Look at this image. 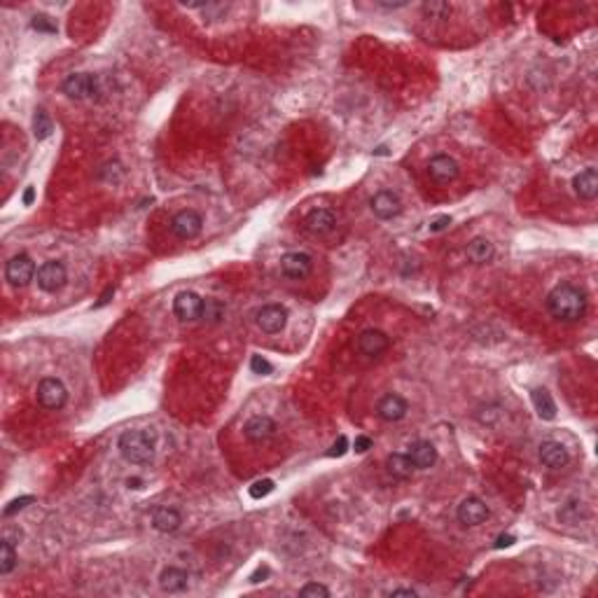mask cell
Instances as JSON below:
<instances>
[{
	"label": "cell",
	"instance_id": "6da1fadb",
	"mask_svg": "<svg viewBox=\"0 0 598 598\" xmlns=\"http://www.w3.org/2000/svg\"><path fill=\"white\" fill-rule=\"evenodd\" d=\"M587 292L572 283H559L547 297V309L561 323H577L587 314Z\"/></svg>",
	"mask_w": 598,
	"mask_h": 598
},
{
	"label": "cell",
	"instance_id": "7a4b0ae2",
	"mask_svg": "<svg viewBox=\"0 0 598 598\" xmlns=\"http://www.w3.org/2000/svg\"><path fill=\"white\" fill-rule=\"evenodd\" d=\"M117 449L131 465H145L154 458V435L150 430H127L119 437Z\"/></svg>",
	"mask_w": 598,
	"mask_h": 598
},
{
	"label": "cell",
	"instance_id": "3957f363",
	"mask_svg": "<svg viewBox=\"0 0 598 598\" xmlns=\"http://www.w3.org/2000/svg\"><path fill=\"white\" fill-rule=\"evenodd\" d=\"M68 400V390H65L61 379H54V376H47L38 383V402L40 407L49 409V412H56L61 409Z\"/></svg>",
	"mask_w": 598,
	"mask_h": 598
},
{
	"label": "cell",
	"instance_id": "277c9868",
	"mask_svg": "<svg viewBox=\"0 0 598 598\" xmlns=\"http://www.w3.org/2000/svg\"><path fill=\"white\" fill-rule=\"evenodd\" d=\"M201 227H203V218L192 208L176 213L173 220H171V232H173V236H178L180 241L196 239V236L201 234Z\"/></svg>",
	"mask_w": 598,
	"mask_h": 598
},
{
	"label": "cell",
	"instance_id": "5b68a950",
	"mask_svg": "<svg viewBox=\"0 0 598 598\" xmlns=\"http://www.w3.org/2000/svg\"><path fill=\"white\" fill-rule=\"evenodd\" d=\"M63 94L68 98H75V101H82V98H94L98 94V80L89 73H73L63 80Z\"/></svg>",
	"mask_w": 598,
	"mask_h": 598
},
{
	"label": "cell",
	"instance_id": "8992f818",
	"mask_svg": "<svg viewBox=\"0 0 598 598\" xmlns=\"http://www.w3.org/2000/svg\"><path fill=\"white\" fill-rule=\"evenodd\" d=\"M38 288L43 290V292H59L65 281H68V274H65V267L61 265V262H56V260H49L45 262L43 267L38 269Z\"/></svg>",
	"mask_w": 598,
	"mask_h": 598
},
{
	"label": "cell",
	"instance_id": "52a82bcc",
	"mask_svg": "<svg viewBox=\"0 0 598 598\" xmlns=\"http://www.w3.org/2000/svg\"><path fill=\"white\" fill-rule=\"evenodd\" d=\"M36 274H38L36 265H33V260L28 255H16L5 267V278L14 288H26L33 278H36Z\"/></svg>",
	"mask_w": 598,
	"mask_h": 598
},
{
	"label": "cell",
	"instance_id": "ba28073f",
	"mask_svg": "<svg viewBox=\"0 0 598 598\" xmlns=\"http://www.w3.org/2000/svg\"><path fill=\"white\" fill-rule=\"evenodd\" d=\"M255 321H257V327L262 332L278 334L285 325H288V309L281 306V304H267V306H262L257 311Z\"/></svg>",
	"mask_w": 598,
	"mask_h": 598
},
{
	"label": "cell",
	"instance_id": "9c48e42d",
	"mask_svg": "<svg viewBox=\"0 0 598 598\" xmlns=\"http://www.w3.org/2000/svg\"><path fill=\"white\" fill-rule=\"evenodd\" d=\"M461 173V169H458V161L454 157H449V154H437V157H432L428 161V176L432 183L437 185H449L454 183Z\"/></svg>",
	"mask_w": 598,
	"mask_h": 598
},
{
	"label": "cell",
	"instance_id": "30bf717a",
	"mask_svg": "<svg viewBox=\"0 0 598 598\" xmlns=\"http://www.w3.org/2000/svg\"><path fill=\"white\" fill-rule=\"evenodd\" d=\"M314 269V260L306 252H285L281 257V274L290 281H301Z\"/></svg>",
	"mask_w": 598,
	"mask_h": 598
},
{
	"label": "cell",
	"instance_id": "8fae6325",
	"mask_svg": "<svg viewBox=\"0 0 598 598\" xmlns=\"http://www.w3.org/2000/svg\"><path fill=\"white\" fill-rule=\"evenodd\" d=\"M201 311H203V299L192 290L180 292L173 299V314L183 323H192L196 318H201Z\"/></svg>",
	"mask_w": 598,
	"mask_h": 598
},
{
	"label": "cell",
	"instance_id": "7c38bea8",
	"mask_svg": "<svg viewBox=\"0 0 598 598\" xmlns=\"http://www.w3.org/2000/svg\"><path fill=\"white\" fill-rule=\"evenodd\" d=\"M370 206H372V213L379 220H393L402 213V201H400V196L395 192H388V190L376 192L370 199Z\"/></svg>",
	"mask_w": 598,
	"mask_h": 598
},
{
	"label": "cell",
	"instance_id": "4fadbf2b",
	"mask_svg": "<svg viewBox=\"0 0 598 598\" xmlns=\"http://www.w3.org/2000/svg\"><path fill=\"white\" fill-rule=\"evenodd\" d=\"M488 507L481 498H465V501L458 505L456 517L463 526H479L488 519Z\"/></svg>",
	"mask_w": 598,
	"mask_h": 598
},
{
	"label": "cell",
	"instance_id": "5bb4252c",
	"mask_svg": "<svg viewBox=\"0 0 598 598\" xmlns=\"http://www.w3.org/2000/svg\"><path fill=\"white\" fill-rule=\"evenodd\" d=\"M243 435L252 444H262V442L272 439L276 435V421L272 416H252L243 425Z\"/></svg>",
	"mask_w": 598,
	"mask_h": 598
},
{
	"label": "cell",
	"instance_id": "9a60e30c",
	"mask_svg": "<svg viewBox=\"0 0 598 598\" xmlns=\"http://www.w3.org/2000/svg\"><path fill=\"white\" fill-rule=\"evenodd\" d=\"M390 341L381 330H365L358 337V351L367 358H379L388 351Z\"/></svg>",
	"mask_w": 598,
	"mask_h": 598
},
{
	"label": "cell",
	"instance_id": "2e32d148",
	"mask_svg": "<svg viewBox=\"0 0 598 598\" xmlns=\"http://www.w3.org/2000/svg\"><path fill=\"white\" fill-rule=\"evenodd\" d=\"M407 412H409L407 400L395 395V393H390V395L381 397L379 405H376V414H379V419L388 421V423H395L400 419H405Z\"/></svg>",
	"mask_w": 598,
	"mask_h": 598
},
{
	"label": "cell",
	"instance_id": "e0dca14e",
	"mask_svg": "<svg viewBox=\"0 0 598 598\" xmlns=\"http://www.w3.org/2000/svg\"><path fill=\"white\" fill-rule=\"evenodd\" d=\"M407 456H409V461H412V465H414L416 470H428V468H432V465L437 463V449L428 439L414 442V444L409 447Z\"/></svg>",
	"mask_w": 598,
	"mask_h": 598
},
{
	"label": "cell",
	"instance_id": "ac0fdd59",
	"mask_svg": "<svg viewBox=\"0 0 598 598\" xmlns=\"http://www.w3.org/2000/svg\"><path fill=\"white\" fill-rule=\"evenodd\" d=\"M540 461H543V465H547L550 470H561L570 463V454L561 442L550 439L540 447Z\"/></svg>",
	"mask_w": 598,
	"mask_h": 598
},
{
	"label": "cell",
	"instance_id": "d6986e66",
	"mask_svg": "<svg viewBox=\"0 0 598 598\" xmlns=\"http://www.w3.org/2000/svg\"><path fill=\"white\" fill-rule=\"evenodd\" d=\"M304 227L316 236L330 234L332 229L337 227V215H334L330 208H316L304 218Z\"/></svg>",
	"mask_w": 598,
	"mask_h": 598
},
{
	"label": "cell",
	"instance_id": "ffe728a7",
	"mask_svg": "<svg viewBox=\"0 0 598 598\" xmlns=\"http://www.w3.org/2000/svg\"><path fill=\"white\" fill-rule=\"evenodd\" d=\"M572 190L582 201H594L598 196V171L584 169L572 178Z\"/></svg>",
	"mask_w": 598,
	"mask_h": 598
},
{
	"label": "cell",
	"instance_id": "44dd1931",
	"mask_svg": "<svg viewBox=\"0 0 598 598\" xmlns=\"http://www.w3.org/2000/svg\"><path fill=\"white\" fill-rule=\"evenodd\" d=\"M187 584H190V575H187V570L176 568V566H169V568L161 570V575H159V587H161V592H166V594H180V592H185Z\"/></svg>",
	"mask_w": 598,
	"mask_h": 598
},
{
	"label": "cell",
	"instance_id": "7402d4cb",
	"mask_svg": "<svg viewBox=\"0 0 598 598\" xmlns=\"http://www.w3.org/2000/svg\"><path fill=\"white\" fill-rule=\"evenodd\" d=\"M180 523H183V517H180V512L176 507H157L152 514V526L159 530V533H173V530L180 528Z\"/></svg>",
	"mask_w": 598,
	"mask_h": 598
},
{
	"label": "cell",
	"instance_id": "603a6c76",
	"mask_svg": "<svg viewBox=\"0 0 598 598\" xmlns=\"http://www.w3.org/2000/svg\"><path fill=\"white\" fill-rule=\"evenodd\" d=\"M493 243L488 239H472L468 243V248H465V255L472 262V265H486V262L493 260Z\"/></svg>",
	"mask_w": 598,
	"mask_h": 598
},
{
	"label": "cell",
	"instance_id": "cb8c5ba5",
	"mask_svg": "<svg viewBox=\"0 0 598 598\" xmlns=\"http://www.w3.org/2000/svg\"><path fill=\"white\" fill-rule=\"evenodd\" d=\"M530 400H533V407H535L540 419H545V421L556 419V405H554L552 395L545 388H535L533 393H530Z\"/></svg>",
	"mask_w": 598,
	"mask_h": 598
},
{
	"label": "cell",
	"instance_id": "d4e9b609",
	"mask_svg": "<svg viewBox=\"0 0 598 598\" xmlns=\"http://www.w3.org/2000/svg\"><path fill=\"white\" fill-rule=\"evenodd\" d=\"M386 468L395 479H409L414 472V465L409 461L407 454H390L386 461Z\"/></svg>",
	"mask_w": 598,
	"mask_h": 598
},
{
	"label": "cell",
	"instance_id": "484cf974",
	"mask_svg": "<svg viewBox=\"0 0 598 598\" xmlns=\"http://www.w3.org/2000/svg\"><path fill=\"white\" fill-rule=\"evenodd\" d=\"M16 566V552H14V543H10L7 538H3L0 543V572L3 575H10Z\"/></svg>",
	"mask_w": 598,
	"mask_h": 598
},
{
	"label": "cell",
	"instance_id": "4316f807",
	"mask_svg": "<svg viewBox=\"0 0 598 598\" xmlns=\"http://www.w3.org/2000/svg\"><path fill=\"white\" fill-rule=\"evenodd\" d=\"M201 318L208 323H220L225 318V304L218 299H203V311H201Z\"/></svg>",
	"mask_w": 598,
	"mask_h": 598
},
{
	"label": "cell",
	"instance_id": "83f0119b",
	"mask_svg": "<svg viewBox=\"0 0 598 598\" xmlns=\"http://www.w3.org/2000/svg\"><path fill=\"white\" fill-rule=\"evenodd\" d=\"M33 134H36L38 141H45V138L52 134V119L45 110H38L36 117H33Z\"/></svg>",
	"mask_w": 598,
	"mask_h": 598
},
{
	"label": "cell",
	"instance_id": "f1b7e54d",
	"mask_svg": "<svg viewBox=\"0 0 598 598\" xmlns=\"http://www.w3.org/2000/svg\"><path fill=\"white\" fill-rule=\"evenodd\" d=\"M423 12L428 14L430 19H449V14H452V5L442 3V0H432V3L423 5Z\"/></svg>",
	"mask_w": 598,
	"mask_h": 598
},
{
	"label": "cell",
	"instance_id": "f546056e",
	"mask_svg": "<svg viewBox=\"0 0 598 598\" xmlns=\"http://www.w3.org/2000/svg\"><path fill=\"white\" fill-rule=\"evenodd\" d=\"M299 596H304V598H327L330 596V589L327 587H323V584H318V582H309V584H304L299 589Z\"/></svg>",
	"mask_w": 598,
	"mask_h": 598
},
{
	"label": "cell",
	"instance_id": "4dcf8cb0",
	"mask_svg": "<svg viewBox=\"0 0 598 598\" xmlns=\"http://www.w3.org/2000/svg\"><path fill=\"white\" fill-rule=\"evenodd\" d=\"M274 491V481L272 479H260L255 481V484L250 486V498H255V501H260V498H267L269 493Z\"/></svg>",
	"mask_w": 598,
	"mask_h": 598
},
{
	"label": "cell",
	"instance_id": "1f68e13d",
	"mask_svg": "<svg viewBox=\"0 0 598 598\" xmlns=\"http://www.w3.org/2000/svg\"><path fill=\"white\" fill-rule=\"evenodd\" d=\"M580 505H582L580 501H570V503L559 512V519L568 521V523H575V521L580 519Z\"/></svg>",
	"mask_w": 598,
	"mask_h": 598
},
{
	"label": "cell",
	"instance_id": "d6a6232c",
	"mask_svg": "<svg viewBox=\"0 0 598 598\" xmlns=\"http://www.w3.org/2000/svg\"><path fill=\"white\" fill-rule=\"evenodd\" d=\"M250 370L255 372V374L265 376V374H272L274 367H272V363H269V360H265L262 356H252V358H250Z\"/></svg>",
	"mask_w": 598,
	"mask_h": 598
},
{
	"label": "cell",
	"instance_id": "836d02e7",
	"mask_svg": "<svg viewBox=\"0 0 598 598\" xmlns=\"http://www.w3.org/2000/svg\"><path fill=\"white\" fill-rule=\"evenodd\" d=\"M33 503V496H23V498H16V501H12L10 505L5 507L3 510V517H12V514H16L19 510H23V507L26 505H31Z\"/></svg>",
	"mask_w": 598,
	"mask_h": 598
},
{
	"label": "cell",
	"instance_id": "e575fe53",
	"mask_svg": "<svg viewBox=\"0 0 598 598\" xmlns=\"http://www.w3.org/2000/svg\"><path fill=\"white\" fill-rule=\"evenodd\" d=\"M31 26L36 28V31H40V33H56V23H54L52 19H49V16H45V14L36 16Z\"/></svg>",
	"mask_w": 598,
	"mask_h": 598
},
{
	"label": "cell",
	"instance_id": "d590c367",
	"mask_svg": "<svg viewBox=\"0 0 598 598\" xmlns=\"http://www.w3.org/2000/svg\"><path fill=\"white\" fill-rule=\"evenodd\" d=\"M353 449H356L358 454L370 452V449H372V439L367 437V435H358V437H356V442H353Z\"/></svg>",
	"mask_w": 598,
	"mask_h": 598
},
{
	"label": "cell",
	"instance_id": "8d00e7d4",
	"mask_svg": "<svg viewBox=\"0 0 598 598\" xmlns=\"http://www.w3.org/2000/svg\"><path fill=\"white\" fill-rule=\"evenodd\" d=\"M346 449H348V439L341 435L337 442H334V447H332L330 456H343V454H346Z\"/></svg>",
	"mask_w": 598,
	"mask_h": 598
},
{
	"label": "cell",
	"instance_id": "74e56055",
	"mask_svg": "<svg viewBox=\"0 0 598 598\" xmlns=\"http://www.w3.org/2000/svg\"><path fill=\"white\" fill-rule=\"evenodd\" d=\"M449 225H452V218H449V215H442V218H437L435 223L430 225V232H442V229H447Z\"/></svg>",
	"mask_w": 598,
	"mask_h": 598
},
{
	"label": "cell",
	"instance_id": "f35d334b",
	"mask_svg": "<svg viewBox=\"0 0 598 598\" xmlns=\"http://www.w3.org/2000/svg\"><path fill=\"white\" fill-rule=\"evenodd\" d=\"M510 545H514V535H498V540H496L498 550H503V547H510Z\"/></svg>",
	"mask_w": 598,
	"mask_h": 598
},
{
	"label": "cell",
	"instance_id": "ab89813d",
	"mask_svg": "<svg viewBox=\"0 0 598 598\" xmlns=\"http://www.w3.org/2000/svg\"><path fill=\"white\" fill-rule=\"evenodd\" d=\"M390 596H409V598H414L416 592H414V589H393Z\"/></svg>",
	"mask_w": 598,
	"mask_h": 598
},
{
	"label": "cell",
	"instance_id": "60d3db41",
	"mask_svg": "<svg viewBox=\"0 0 598 598\" xmlns=\"http://www.w3.org/2000/svg\"><path fill=\"white\" fill-rule=\"evenodd\" d=\"M267 575H269V570H267V568H260V570L255 572V575H250V582H252V584H255V582H262L260 577H267Z\"/></svg>",
	"mask_w": 598,
	"mask_h": 598
},
{
	"label": "cell",
	"instance_id": "b9f144b4",
	"mask_svg": "<svg viewBox=\"0 0 598 598\" xmlns=\"http://www.w3.org/2000/svg\"><path fill=\"white\" fill-rule=\"evenodd\" d=\"M33 199H36V190H33V187H28V190L23 192V203H26V206H31Z\"/></svg>",
	"mask_w": 598,
	"mask_h": 598
},
{
	"label": "cell",
	"instance_id": "7bdbcfd3",
	"mask_svg": "<svg viewBox=\"0 0 598 598\" xmlns=\"http://www.w3.org/2000/svg\"><path fill=\"white\" fill-rule=\"evenodd\" d=\"M381 7H386V10H397V7H405L407 3H379Z\"/></svg>",
	"mask_w": 598,
	"mask_h": 598
},
{
	"label": "cell",
	"instance_id": "ee69618b",
	"mask_svg": "<svg viewBox=\"0 0 598 598\" xmlns=\"http://www.w3.org/2000/svg\"><path fill=\"white\" fill-rule=\"evenodd\" d=\"M110 294H112V288H108V290H105V294H103V297H101V301H98V306H101V304H105V301L110 299Z\"/></svg>",
	"mask_w": 598,
	"mask_h": 598
}]
</instances>
